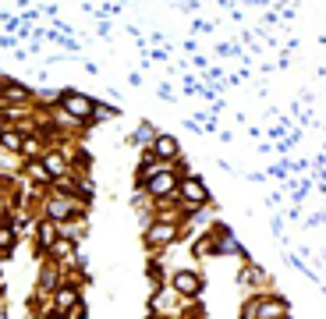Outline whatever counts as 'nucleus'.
Returning a JSON list of instances; mask_svg holds the SVG:
<instances>
[{"instance_id":"f257e3e1","label":"nucleus","mask_w":326,"mask_h":319,"mask_svg":"<svg viewBox=\"0 0 326 319\" xmlns=\"http://www.w3.org/2000/svg\"><path fill=\"white\" fill-rule=\"evenodd\" d=\"M60 103H64L68 114H74V117H89V114H92V100L74 96V89H64V92H60Z\"/></svg>"},{"instance_id":"f03ea898","label":"nucleus","mask_w":326,"mask_h":319,"mask_svg":"<svg viewBox=\"0 0 326 319\" xmlns=\"http://www.w3.org/2000/svg\"><path fill=\"white\" fill-rule=\"evenodd\" d=\"M146 184H149V192H152V195H167V192H174V184H178V181H174V174H170V170H160V174H152Z\"/></svg>"},{"instance_id":"7ed1b4c3","label":"nucleus","mask_w":326,"mask_h":319,"mask_svg":"<svg viewBox=\"0 0 326 319\" xmlns=\"http://www.w3.org/2000/svg\"><path fill=\"white\" fill-rule=\"evenodd\" d=\"M181 192H184L188 202H206V188H202L198 181H184V184H181Z\"/></svg>"},{"instance_id":"20e7f679","label":"nucleus","mask_w":326,"mask_h":319,"mask_svg":"<svg viewBox=\"0 0 326 319\" xmlns=\"http://www.w3.org/2000/svg\"><path fill=\"white\" fill-rule=\"evenodd\" d=\"M174 288H178V291H184V294H195V291H198L195 273H178V276H174Z\"/></svg>"},{"instance_id":"39448f33","label":"nucleus","mask_w":326,"mask_h":319,"mask_svg":"<svg viewBox=\"0 0 326 319\" xmlns=\"http://www.w3.org/2000/svg\"><path fill=\"white\" fill-rule=\"evenodd\" d=\"M152 152H156V156H174V152H178V138H167V135H160Z\"/></svg>"},{"instance_id":"423d86ee","label":"nucleus","mask_w":326,"mask_h":319,"mask_svg":"<svg viewBox=\"0 0 326 319\" xmlns=\"http://www.w3.org/2000/svg\"><path fill=\"white\" fill-rule=\"evenodd\" d=\"M170 234H174V227H167V224H156L149 238H152V242H167V238H170Z\"/></svg>"},{"instance_id":"0eeeda50","label":"nucleus","mask_w":326,"mask_h":319,"mask_svg":"<svg viewBox=\"0 0 326 319\" xmlns=\"http://www.w3.org/2000/svg\"><path fill=\"white\" fill-rule=\"evenodd\" d=\"M50 216L68 220V216H71V206H68V202H50Z\"/></svg>"},{"instance_id":"6e6552de","label":"nucleus","mask_w":326,"mask_h":319,"mask_svg":"<svg viewBox=\"0 0 326 319\" xmlns=\"http://www.w3.org/2000/svg\"><path fill=\"white\" fill-rule=\"evenodd\" d=\"M39 242H43V245H50V242H54V227H50V224L39 227Z\"/></svg>"},{"instance_id":"1a4fd4ad","label":"nucleus","mask_w":326,"mask_h":319,"mask_svg":"<svg viewBox=\"0 0 326 319\" xmlns=\"http://www.w3.org/2000/svg\"><path fill=\"white\" fill-rule=\"evenodd\" d=\"M71 302H74V291H60L57 294V308H68Z\"/></svg>"},{"instance_id":"9d476101","label":"nucleus","mask_w":326,"mask_h":319,"mask_svg":"<svg viewBox=\"0 0 326 319\" xmlns=\"http://www.w3.org/2000/svg\"><path fill=\"white\" fill-rule=\"evenodd\" d=\"M60 167H64L60 156H46V170H57V174H60Z\"/></svg>"},{"instance_id":"9b49d317","label":"nucleus","mask_w":326,"mask_h":319,"mask_svg":"<svg viewBox=\"0 0 326 319\" xmlns=\"http://www.w3.org/2000/svg\"><path fill=\"white\" fill-rule=\"evenodd\" d=\"M4 146H11V149H18V146H22V138H18V135H4Z\"/></svg>"},{"instance_id":"f8f14e48","label":"nucleus","mask_w":326,"mask_h":319,"mask_svg":"<svg viewBox=\"0 0 326 319\" xmlns=\"http://www.w3.org/2000/svg\"><path fill=\"white\" fill-rule=\"evenodd\" d=\"M0 245H4V248L11 245V230H0Z\"/></svg>"}]
</instances>
